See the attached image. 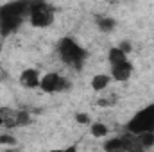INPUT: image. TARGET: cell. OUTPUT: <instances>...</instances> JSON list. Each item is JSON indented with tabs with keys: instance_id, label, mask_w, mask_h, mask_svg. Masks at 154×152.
<instances>
[{
	"instance_id": "obj_1",
	"label": "cell",
	"mask_w": 154,
	"mask_h": 152,
	"mask_svg": "<svg viewBox=\"0 0 154 152\" xmlns=\"http://www.w3.org/2000/svg\"><path fill=\"white\" fill-rule=\"evenodd\" d=\"M29 7H31V4H27V2L2 4L0 5V34L9 36L11 32H14L22 25L23 14H29Z\"/></svg>"
},
{
	"instance_id": "obj_2",
	"label": "cell",
	"mask_w": 154,
	"mask_h": 152,
	"mask_svg": "<svg viewBox=\"0 0 154 152\" xmlns=\"http://www.w3.org/2000/svg\"><path fill=\"white\" fill-rule=\"evenodd\" d=\"M57 54H59V57H61L63 63H66L68 66H74L77 70L82 66V63L86 59V50L72 38L59 39V43H57Z\"/></svg>"
},
{
	"instance_id": "obj_3",
	"label": "cell",
	"mask_w": 154,
	"mask_h": 152,
	"mask_svg": "<svg viewBox=\"0 0 154 152\" xmlns=\"http://www.w3.org/2000/svg\"><path fill=\"white\" fill-rule=\"evenodd\" d=\"M127 131L134 136L143 132H154V104H149L134 114L127 122Z\"/></svg>"
},
{
	"instance_id": "obj_4",
	"label": "cell",
	"mask_w": 154,
	"mask_h": 152,
	"mask_svg": "<svg viewBox=\"0 0 154 152\" xmlns=\"http://www.w3.org/2000/svg\"><path fill=\"white\" fill-rule=\"evenodd\" d=\"M56 20V13H54V7L47 2H36V4H31L29 7V22L32 27H50Z\"/></svg>"
},
{
	"instance_id": "obj_5",
	"label": "cell",
	"mask_w": 154,
	"mask_h": 152,
	"mask_svg": "<svg viewBox=\"0 0 154 152\" xmlns=\"http://www.w3.org/2000/svg\"><path fill=\"white\" fill-rule=\"evenodd\" d=\"M39 81H41V77H39V72L36 70V68H27V70H23L22 75H20L22 86L27 88V90L39 88Z\"/></svg>"
},
{
	"instance_id": "obj_6",
	"label": "cell",
	"mask_w": 154,
	"mask_h": 152,
	"mask_svg": "<svg viewBox=\"0 0 154 152\" xmlns=\"http://www.w3.org/2000/svg\"><path fill=\"white\" fill-rule=\"evenodd\" d=\"M59 74L56 72H48L41 77L39 81V90L45 91V93H56L57 91V82H59Z\"/></svg>"
},
{
	"instance_id": "obj_7",
	"label": "cell",
	"mask_w": 154,
	"mask_h": 152,
	"mask_svg": "<svg viewBox=\"0 0 154 152\" xmlns=\"http://www.w3.org/2000/svg\"><path fill=\"white\" fill-rule=\"evenodd\" d=\"M133 70H134L133 65L129 61H125V63L111 68V79H115L118 82H125V81H129V77L133 75Z\"/></svg>"
},
{
	"instance_id": "obj_8",
	"label": "cell",
	"mask_w": 154,
	"mask_h": 152,
	"mask_svg": "<svg viewBox=\"0 0 154 152\" xmlns=\"http://www.w3.org/2000/svg\"><path fill=\"white\" fill-rule=\"evenodd\" d=\"M109 82H111V77L106 75V74H97V75L91 77V90L93 91H102V90H106L108 86H109Z\"/></svg>"
},
{
	"instance_id": "obj_9",
	"label": "cell",
	"mask_w": 154,
	"mask_h": 152,
	"mask_svg": "<svg viewBox=\"0 0 154 152\" xmlns=\"http://www.w3.org/2000/svg\"><path fill=\"white\" fill-rule=\"evenodd\" d=\"M108 61H109V65H111V68H113V66H118V65L125 63V61H127V56H125L118 47H113V48H109V52H108Z\"/></svg>"
},
{
	"instance_id": "obj_10",
	"label": "cell",
	"mask_w": 154,
	"mask_h": 152,
	"mask_svg": "<svg viewBox=\"0 0 154 152\" xmlns=\"http://www.w3.org/2000/svg\"><path fill=\"white\" fill-rule=\"evenodd\" d=\"M95 22H97L99 31H102V32H111L116 27V22L113 18H109V16H97Z\"/></svg>"
},
{
	"instance_id": "obj_11",
	"label": "cell",
	"mask_w": 154,
	"mask_h": 152,
	"mask_svg": "<svg viewBox=\"0 0 154 152\" xmlns=\"http://www.w3.org/2000/svg\"><path fill=\"white\" fill-rule=\"evenodd\" d=\"M108 132H109L108 125H106V123H100V122H95V123H91V127H90V134H91L93 138H104Z\"/></svg>"
},
{
	"instance_id": "obj_12",
	"label": "cell",
	"mask_w": 154,
	"mask_h": 152,
	"mask_svg": "<svg viewBox=\"0 0 154 152\" xmlns=\"http://www.w3.org/2000/svg\"><path fill=\"white\" fill-rule=\"evenodd\" d=\"M134 140H136L138 145L143 147V149L154 147V132H143V134H138V136H134Z\"/></svg>"
},
{
	"instance_id": "obj_13",
	"label": "cell",
	"mask_w": 154,
	"mask_h": 152,
	"mask_svg": "<svg viewBox=\"0 0 154 152\" xmlns=\"http://www.w3.org/2000/svg\"><path fill=\"white\" fill-rule=\"evenodd\" d=\"M29 123H31V114L27 111L14 113V125H29Z\"/></svg>"
},
{
	"instance_id": "obj_14",
	"label": "cell",
	"mask_w": 154,
	"mask_h": 152,
	"mask_svg": "<svg viewBox=\"0 0 154 152\" xmlns=\"http://www.w3.org/2000/svg\"><path fill=\"white\" fill-rule=\"evenodd\" d=\"M18 141H16V138L14 136H11V134H0V145H5V147H14Z\"/></svg>"
},
{
	"instance_id": "obj_15",
	"label": "cell",
	"mask_w": 154,
	"mask_h": 152,
	"mask_svg": "<svg viewBox=\"0 0 154 152\" xmlns=\"http://www.w3.org/2000/svg\"><path fill=\"white\" fill-rule=\"evenodd\" d=\"M70 90V81L65 79V77H59V82H57V91H66Z\"/></svg>"
},
{
	"instance_id": "obj_16",
	"label": "cell",
	"mask_w": 154,
	"mask_h": 152,
	"mask_svg": "<svg viewBox=\"0 0 154 152\" xmlns=\"http://www.w3.org/2000/svg\"><path fill=\"white\" fill-rule=\"evenodd\" d=\"M75 122L81 123V125H88V123H90V116H88L86 113H77L75 114Z\"/></svg>"
},
{
	"instance_id": "obj_17",
	"label": "cell",
	"mask_w": 154,
	"mask_h": 152,
	"mask_svg": "<svg viewBox=\"0 0 154 152\" xmlns=\"http://www.w3.org/2000/svg\"><path fill=\"white\" fill-rule=\"evenodd\" d=\"M118 48H120V50H122V52H124L125 56H127V54H129V52L133 50V47H131V43H129V41H122V43L118 45Z\"/></svg>"
},
{
	"instance_id": "obj_18",
	"label": "cell",
	"mask_w": 154,
	"mask_h": 152,
	"mask_svg": "<svg viewBox=\"0 0 154 152\" xmlns=\"http://www.w3.org/2000/svg\"><path fill=\"white\" fill-rule=\"evenodd\" d=\"M63 152H77V145H70V147L63 149Z\"/></svg>"
},
{
	"instance_id": "obj_19",
	"label": "cell",
	"mask_w": 154,
	"mask_h": 152,
	"mask_svg": "<svg viewBox=\"0 0 154 152\" xmlns=\"http://www.w3.org/2000/svg\"><path fill=\"white\" fill-rule=\"evenodd\" d=\"M109 104H111V102L106 100V99H100V100H99V106H109Z\"/></svg>"
},
{
	"instance_id": "obj_20",
	"label": "cell",
	"mask_w": 154,
	"mask_h": 152,
	"mask_svg": "<svg viewBox=\"0 0 154 152\" xmlns=\"http://www.w3.org/2000/svg\"><path fill=\"white\" fill-rule=\"evenodd\" d=\"M2 152H18L16 149H5V150H2Z\"/></svg>"
},
{
	"instance_id": "obj_21",
	"label": "cell",
	"mask_w": 154,
	"mask_h": 152,
	"mask_svg": "<svg viewBox=\"0 0 154 152\" xmlns=\"http://www.w3.org/2000/svg\"><path fill=\"white\" fill-rule=\"evenodd\" d=\"M0 125H4V116L0 114Z\"/></svg>"
},
{
	"instance_id": "obj_22",
	"label": "cell",
	"mask_w": 154,
	"mask_h": 152,
	"mask_svg": "<svg viewBox=\"0 0 154 152\" xmlns=\"http://www.w3.org/2000/svg\"><path fill=\"white\" fill-rule=\"evenodd\" d=\"M48 152H63L61 149H54V150H48Z\"/></svg>"
},
{
	"instance_id": "obj_23",
	"label": "cell",
	"mask_w": 154,
	"mask_h": 152,
	"mask_svg": "<svg viewBox=\"0 0 154 152\" xmlns=\"http://www.w3.org/2000/svg\"><path fill=\"white\" fill-rule=\"evenodd\" d=\"M118 152H125V150H118Z\"/></svg>"
}]
</instances>
